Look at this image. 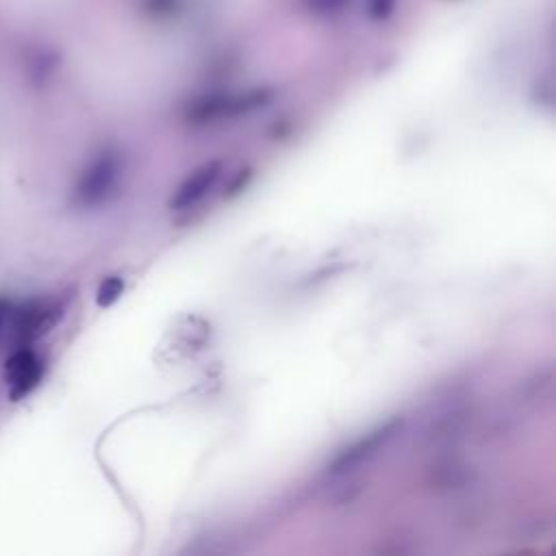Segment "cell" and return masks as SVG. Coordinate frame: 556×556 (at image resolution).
<instances>
[{"mask_svg":"<svg viewBox=\"0 0 556 556\" xmlns=\"http://www.w3.org/2000/svg\"><path fill=\"white\" fill-rule=\"evenodd\" d=\"M120 161L116 153H103L87 168L77 185V202L83 207H94L103 202L116 185Z\"/></svg>","mask_w":556,"mask_h":556,"instance_id":"obj_1","label":"cell"},{"mask_svg":"<svg viewBox=\"0 0 556 556\" xmlns=\"http://www.w3.org/2000/svg\"><path fill=\"white\" fill-rule=\"evenodd\" d=\"M44 374V365L40 357L27 346L14 352L5 363V381L9 385V398L18 402L40 385Z\"/></svg>","mask_w":556,"mask_h":556,"instance_id":"obj_2","label":"cell"},{"mask_svg":"<svg viewBox=\"0 0 556 556\" xmlns=\"http://www.w3.org/2000/svg\"><path fill=\"white\" fill-rule=\"evenodd\" d=\"M220 174H222V161L202 163V166L189 174L187 179L181 183V187L176 189V194L170 200V207L174 211L192 209L211 192L213 185L218 183Z\"/></svg>","mask_w":556,"mask_h":556,"instance_id":"obj_3","label":"cell"},{"mask_svg":"<svg viewBox=\"0 0 556 556\" xmlns=\"http://www.w3.org/2000/svg\"><path fill=\"white\" fill-rule=\"evenodd\" d=\"M402 426L400 420H391L385 426H378L376 431H372L370 435H365L363 439H359L357 444H352L348 450H344L339 454L333 463V474H341L348 472L352 467L361 465L365 459L374 457V454L381 450L387 441L398 433V428Z\"/></svg>","mask_w":556,"mask_h":556,"instance_id":"obj_4","label":"cell"},{"mask_svg":"<svg viewBox=\"0 0 556 556\" xmlns=\"http://www.w3.org/2000/svg\"><path fill=\"white\" fill-rule=\"evenodd\" d=\"M144 11L153 20H170L181 14L183 0H142Z\"/></svg>","mask_w":556,"mask_h":556,"instance_id":"obj_5","label":"cell"},{"mask_svg":"<svg viewBox=\"0 0 556 556\" xmlns=\"http://www.w3.org/2000/svg\"><path fill=\"white\" fill-rule=\"evenodd\" d=\"M124 292V281L120 276H109L105 278L103 283L98 287V294H96V302L98 307H111L113 302H116Z\"/></svg>","mask_w":556,"mask_h":556,"instance_id":"obj_6","label":"cell"},{"mask_svg":"<svg viewBox=\"0 0 556 556\" xmlns=\"http://www.w3.org/2000/svg\"><path fill=\"white\" fill-rule=\"evenodd\" d=\"M398 0H368V16L374 22H387L396 14Z\"/></svg>","mask_w":556,"mask_h":556,"instance_id":"obj_7","label":"cell"},{"mask_svg":"<svg viewBox=\"0 0 556 556\" xmlns=\"http://www.w3.org/2000/svg\"><path fill=\"white\" fill-rule=\"evenodd\" d=\"M350 0H309V7L320 16H333L344 9Z\"/></svg>","mask_w":556,"mask_h":556,"instance_id":"obj_8","label":"cell"},{"mask_svg":"<svg viewBox=\"0 0 556 556\" xmlns=\"http://www.w3.org/2000/svg\"><path fill=\"white\" fill-rule=\"evenodd\" d=\"M7 313H9V305L5 300H0V328H3V324L7 320Z\"/></svg>","mask_w":556,"mask_h":556,"instance_id":"obj_9","label":"cell"}]
</instances>
